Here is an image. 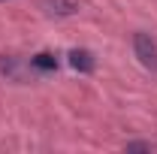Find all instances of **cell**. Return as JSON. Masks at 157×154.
Returning <instances> with one entry per match:
<instances>
[{
  "instance_id": "1",
  "label": "cell",
  "mask_w": 157,
  "mask_h": 154,
  "mask_svg": "<svg viewBox=\"0 0 157 154\" xmlns=\"http://www.w3.org/2000/svg\"><path fill=\"white\" fill-rule=\"evenodd\" d=\"M133 48H136V58L145 67L157 70V45H154V39L148 37V33H136L133 37Z\"/></svg>"
},
{
  "instance_id": "3",
  "label": "cell",
  "mask_w": 157,
  "mask_h": 154,
  "mask_svg": "<svg viewBox=\"0 0 157 154\" xmlns=\"http://www.w3.org/2000/svg\"><path fill=\"white\" fill-rule=\"evenodd\" d=\"M33 67H39V70H55L58 60L52 58V55H36V58H33Z\"/></svg>"
},
{
  "instance_id": "2",
  "label": "cell",
  "mask_w": 157,
  "mask_h": 154,
  "mask_svg": "<svg viewBox=\"0 0 157 154\" xmlns=\"http://www.w3.org/2000/svg\"><path fill=\"white\" fill-rule=\"evenodd\" d=\"M70 64H73L76 70H82V73H91V70H94V60H91L88 52H70Z\"/></svg>"
}]
</instances>
